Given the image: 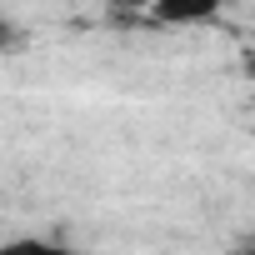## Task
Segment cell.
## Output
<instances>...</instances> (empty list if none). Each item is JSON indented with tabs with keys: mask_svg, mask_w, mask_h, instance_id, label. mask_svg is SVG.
I'll list each match as a JSON object with an SVG mask.
<instances>
[{
	"mask_svg": "<svg viewBox=\"0 0 255 255\" xmlns=\"http://www.w3.org/2000/svg\"><path fill=\"white\" fill-rule=\"evenodd\" d=\"M225 5H230V0H155L150 15H155L160 25H205V20H215Z\"/></svg>",
	"mask_w": 255,
	"mask_h": 255,
	"instance_id": "cell-1",
	"label": "cell"
},
{
	"mask_svg": "<svg viewBox=\"0 0 255 255\" xmlns=\"http://www.w3.org/2000/svg\"><path fill=\"white\" fill-rule=\"evenodd\" d=\"M0 255H75V250L60 245V240H45V235H20V240L0 245Z\"/></svg>",
	"mask_w": 255,
	"mask_h": 255,
	"instance_id": "cell-2",
	"label": "cell"
},
{
	"mask_svg": "<svg viewBox=\"0 0 255 255\" xmlns=\"http://www.w3.org/2000/svg\"><path fill=\"white\" fill-rule=\"evenodd\" d=\"M105 5H110V15H120V20H125V15H140V10H150L155 0H105Z\"/></svg>",
	"mask_w": 255,
	"mask_h": 255,
	"instance_id": "cell-3",
	"label": "cell"
}]
</instances>
